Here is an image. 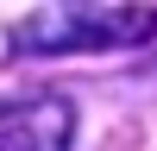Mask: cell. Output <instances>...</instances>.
I'll list each match as a JSON object with an SVG mask.
<instances>
[{
    "mask_svg": "<svg viewBox=\"0 0 157 151\" xmlns=\"http://www.w3.org/2000/svg\"><path fill=\"white\" fill-rule=\"evenodd\" d=\"M157 38L151 6H101V0H44L13 25L19 57H82V50H126Z\"/></svg>",
    "mask_w": 157,
    "mask_h": 151,
    "instance_id": "6da1fadb",
    "label": "cell"
},
{
    "mask_svg": "<svg viewBox=\"0 0 157 151\" xmlns=\"http://www.w3.org/2000/svg\"><path fill=\"white\" fill-rule=\"evenodd\" d=\"M75 132V107L63 95H32L0 107V151H57Z\"/></svg>",
    "mask_w": 157,
    "mask_h": 151,
    "instance_id": "7a4b0ae2",
    "label": "cell"
}]
</instances>
